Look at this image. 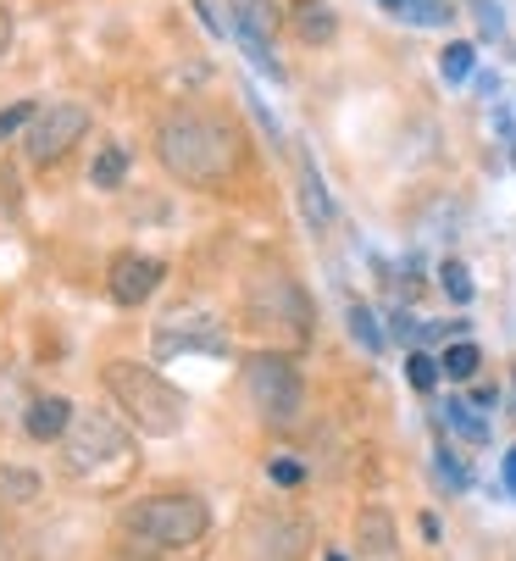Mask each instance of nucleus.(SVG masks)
Here are the masks:
<instances>
[{"label": "nucleus", "mask_w": 516, "mask_h": 561, "mask_svg": "<svg viewBox=\"0 0 516 561\" xmlns=\"http://www.w3.org/2000/svg\"><path fill=\"white\" fill-rule=\"evenodd\" d=\"M228 28L233 39L250 50V61L262 67L267 78H284L278 56H273V28H278V0H228Z\"/></svg>", "instance_id": "obj_8"}, {"label": "nucleus", "mask_w": 516, "mask_h": 561, "mask_svg": "<svg viewBox=\"0 0 516 561\" xmlns=\"http://www.w3.org/2000/svg\"><path fill=\"white\" fill-rule=\"evenodd\" d=\"M0 561H7V539H0Z\"/></svg>", "instance_id": "obj_30"}, {"label": "nucleus", "mask_w": 516, "mask_h": 561, "mask_svg": "<svg viewBox=\"0 0 516 561\" xmlns=\"http://www.w3.org/2000/svg\"><path fill=\"white\" fill-rule=\"evenodd\" d=\"M34 439H61L67 428H72V407L61 394H39L34 407H28V423H23Z\"/></svg>", "instance_id": "obj_11"}, {"label": "nucleus", "mask_w": 516, "mask_h": 561, "mask_svg": "<svg viewBox=\"0 0 516 561\" xmlns=\"http://www.w3.org/2000/svg\"><path fill=\"white\" fill-rule=\"evenodd\" d=\"M156 156L161 168L190 184V190H222L239 162H244V139L233 134V123L222 117H200V112H179L156 128Z\"/></svg>", "instance_id": "obj_1"}, {"label": "nucleus", "mask_w": 516, "mask_h": 561, "mask_svg": "<svg viewBox=\"0 0 516 561\" xmlns=\"http://www.w3.org/2000/svg\"><path fill=\"white\" fill-rule=\"evenodd\" d=\"M206 528H211V512H206L200 495H145L128 512V534L150 539V545H167V550L195 545Z\"/></svg>", "instance_id": "obj_3"}, {"label": "nucleus", "mask_w": 516, "mask_h": 561, "mask_svg": "<svg viewBox=\"0 0 516 561\" xmlns=\"http://www.w3.org/2000/svg\"><path fill=\"white\" fill-rule=\"evenodd\" d=\"M117 561H145V556H117Z\"/></svg>", "instance_id": "obj_29"}, {"label": "nucleus", "mask_w": 516, "mask_h": 561, "mask_svg": "<svg viewBox=\"0 0 516 561\" xmlns=\"http://www.w3.org/2000/svg\"><path fill=\"white\" fill-rule=\"evenodd\" d=\"M161 278H167V273H161V262H156V256H134V251L112 256V273H106V284H112V300H117V306H139V300H150Z\"/></svg>", "instance_id": "obj_9"}, {"label": "nucleus", "mask_w": 516, "mask_h": 561, "mask_svg": "<svg viewBox=\"0 0 516 561\" xmlns=\"http://www.w3.org/2000/svg\"><path fill=\"white\" fill-rule=\"evenodd\" d=\"M34 117H39V101H18V106H7V112H0V139L18 134V128H28Z\"/></svg>", "instance_id": "obj_24"}, {"label": "nucleus", "mask_w": 516, "mask_h": 561, "mask_svg": "<svg viewBox=\"0 0 516 561\" xmlns=\"http://www.w3.org/2000/svg\"><path fill=\"white\" fill-rule=\"evenodd\" d=\"M356 556L362 561H405L400 556V534H394V517L383 506H367L356 517Z\"/></svg>", "instance_id": "obj_10"}, {"label": "nucleus", "mask_w": 516, "mask_h": 561, "mask_svg": "<svg viewBox=\"0 0 516 561\" xmlns=\"http://www.w3.org/2000/svg\"><path fill=\"white\" fill-rule=\"evenodd\" d=\"M267 472H273V484H284V490L306 478V467H300L295 456H273V467H267Z\"/></svg>", "instance_id": "obj_26"}, {"label": "nucleus", "mask_w": 516, "mask_h": 561, "mask_svg": "<svg viewBox=\"0 0 516 561\" xmlns=\"http://www.w3.org/2000/svg\"><path fill=\"white\" fill-rule=\"evenodd\" d=\"M383 7L400 23H416V28H445L456 18V0H383Z\"/></svg>", "instance_id": "obj_13"}, {"label": "nucleus", "mask_w": 516, "mask_h": 561, "mask_svg": "<svg viewBox=\"0 0 516 561\" xmlns=\"http://www.w3.org/2000/svg\"><path fill=\"white\" fill-rule=\"evenodd\" d=\"M505 490H511V495H516V450H511V456H505Z\"/></svg>", "instance_id": "obj_28"}, {"label": "nucleus", "mask_w": 516, "mask_h": 561, "mask_svg": "<svg viewBox=\"0 0 516 561\" xmlns=\"http://www.w3.org/2000/svg\"><path fill=\"white\" fill-rule=\"evenodd\" d=\"M7 50H12V12L0 7V56H7Z\"/></svg>", "instance_id": "obj_27"}, {"label": "nucleus", "mask_w": 516, "mask_h": 561, "mask_svg": "<svg viewBox=\"0 0 516 561\" xmlns=\"http://www.w3.org/2000/svg\"><path fill=\"white\" fill-rule=\"evenodd\" d=\"M434 472H439L445 490H467V467H461L456 450H439V456H434Z\"/></svg>", "instance_id": "obj_23"}, {"label": "nucleus", "mask_w": 516, "mask_h": 561, "mask_svg": "<svg viewBox=\"0 0 516 561\" xmlns=\"http://www.w3.org/2000/svg\"><path fill=\"white\" fill-rule=\"evenodd\" d=\"M123 173H128V150H123V145H106V150L95 156V168H90V179H95L101 190H117Z\"/></svg>", "instance_id": "obj_17"}, {"label": "nucleus", "mask_w": 516, "mask_h": 561, "mask_svg": "<svg viewBox=\"0 0 516 561\" xmlns=\"http://www.w3.org/2000/svg\"><path fill=\"white\" fill-rule=\"evenodd\" d=\"M106 389H112V400L123 407V417L139 428V434H150V439H172L184 428V394L172 389L156 367H145V362H112L106 367Z\"/></svg>", "instance_id": "obj_2"}, {"label": "nucleus", "mask_w": 516, "mask_h": 561, "mask_svg": "<svg viewBox=\"0 0 516 561\" xmlns=\"http://www.w3.org/2000/svg\"><path fill=\"white\" fill-rule=\"evenodd\" d=\"M83 134H90V106L78 101L39 106V117L28 123V162H61Z\"/></svg>", "instance_id": "obj_7"}, {"label": "nucleus", "mask_w": 516, "mask_h": 561, "mask_svg": "<svg viewBox=\"0 0 516 561\" xmlns=\"http://www.w3.org/2000/svg\"><path fill=\"white\" fill-rule=\"evenodd\" d=\"M439 367H445V378L467 383V378H472V373L483 367V351H478L472 340H450V345H445V362H439Z\"/></svg>", "instance_id": "obj_16"}, {"label": "nucleus", "mask_w": 516, "mask_h": 561, "mask_svg": "<svg viewBox=\"0 0 516 561\" xmlns=\"http://www.w3.org/2000/svg\"><path fill=\"white\" fill-rule=\"evenodd\" d=\"M351 334H356V345H362L367 356H378V351H383V329H378V317H372L362 300L351 306Z\"/></svg>", "instance_id": "obj_19"}, {"label": "nucleus", "mask_w": 516, "mask_h": 561, "mask_svg": "<svg viewBox=\"0 0 516 561\" xmlns=\"http://www.w3.org/2000/svg\"><path fill=\"white\" fill-rule=\"evenodd\" d=\"M472 61H478V50H472L467 39L445 45V56H439V72H445V84H467V78H472Z\"/></svg>", "instance_id": "obj_18"}, {"label": "nucleus", "mask_w": 516, "mask_h": 561, "mask_svg": "<svg viewBox=\"0 0 516 561\" xmlns=\"http://www.w3.org/2000/svg\"><path fill=\"white\" fill-rule=\"evenodd\" d=\"M244 394H250V407L262 412V423L273 428H295L300 423V407H306V383L295 373L289 356H250L244 362Z\"/></svg>", "instance_id": "obj_4"}, {"label": "nucleus", "mask_w": 516, "mask_h": 561, "mask_svg": "<svg viewBox=\"0 0 516 561\" xmlns=\"http://www.w3.org/2000/svg\"><path fill=\"white\" fill-rule=\"evenodd\" d=\"M439 373H445V367L427 356V351H411V356H405V378H411V389H434Z\"/></svg>", "instance_id": "obj_20"}, {"label": "nucleus", "mask_w": 516, "mask_h": 561, "mask_svg": "<svg viewBox=\"0 0 516 561\" xmlns=\"http://www.w3.org/2000/svg\"><path fill=\"white\" fill-rule=\"evenodd\" d=\"M445 428H456L467 445H489V423L478 417V407H467V400H450L445 407Z\"/></svg>", "instance_id": "obj_15"}, {"label": "nucleus", "mask_w": 516, "mask_h": 561, "mask_svg": "<svg viewBox=\"0 0 516 561\" xmlns=\"http://www.w3.org/2000/svg\"><path fill=\"white\" fill-rule=\"evenodd\" d=\"M289 12H295L289 23H295V34H300L306 45H328V39L339 34V18H333V12L322 7V0H295Z\"/></svg>", "instance_id": "obj_12"}, {"label": "nucleus", "mask_w": 516, "mask_h": 561, "mask_svg": "<svg viewBox=\"0 0 516 561\" xmlns=\"http://www.w3.org/2000/svg\"><path fill=\"white\" fill-rule=\"evenodd\" d=\"M439 284H445V295H450L456 306L472 300V273H467V262H445V267H439Z\"/></svg>", "instance_id": "obj_21"}, {"label": "nucleus", "mask_w": 516, "mask_h": 561, "mask_svg": "<svg viewBox=\"0 0 516 561\" xmlns=\"http://www.w3.org/2000/svg\"><path fill=\"white\" fill-rule=\"evenodd\" d=\"M61 445H67V472L95 478L101 467H123L134 439H128V423L123 417L83 412V417H72V428L61 434Z\"/></svg>", "instance_id": "obj_5"}, {"label": "nucleus", "mask_w": 516, "mask_h": 561, "mask_svg": "<svg viewBox=\"0 0 516 561\" xmlns=\"http://www.w3.org/2000/svg\"><path fill=\"white\" fill-rule=\"evenodd\" d=\"M489 123H494V134H500L505 162L516 168V117H511V106H489Z\"/></svg>", "instance_id": "obj_22"}, {"label": "nucleus", "mask_w": 516, "mask_h": 561, "mask_svg": "<svg viewBox=\"0 0 516 561\" xmlns=\"http://www.w3.org/2000/svg\"><path fill=\"white\" fill-rule=\"evenodd\" d=\"M472 12H478V28H483V39H500V34H505V18H500V7H494V0H472Z\"/></svg>", "instance_id": "obj_25"}, {"label": "nucleus", "mask_w": 516, "mask_h": 561, "mask_svg": "<svg viewBox=\"0 0 516 561\" xmlns=\"http://www.w3.org/2000/svg\"><path fill=\"white\" fill-rule=\"evenodd\" d=\"M156 356L161 362H172V356H190V351H200V356H222L228 351V334H222V323L217 317H206V311H195V306H179V311H167L161 323H156Z\"/></svg>", "instance_id": "obj_6"}, {"label": "nucleus", "mask_w": 516, "mask_h": 561, "mask_svg": "<svg viewBox=\"0 0 516 561\" xmlns=\"http://www.w3.org/2000/svg\"><path fill=\"white\" fill-rule=\"evenodd\" d=\"M300 206H306L311 228H328L333 222V201H328V190H322V179H317L311 162H300Z\"/></svg>", "instance_id": "obj_14"}]
</instances>
